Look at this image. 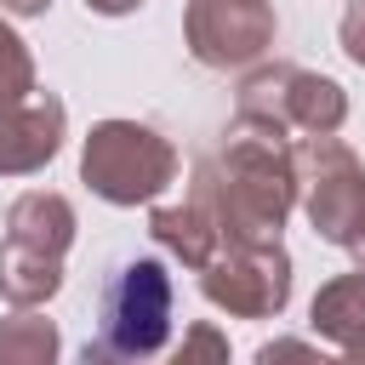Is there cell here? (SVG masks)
I'll list each match as a JSON object with an SVG mask.
<instances>
[{
  "instance_id": "8fae6325",
  "label": "cell",
  "mask_w": 365,
  "mask_h": 365,
  "mask_svg": "<svg viewBox=\"0 0 365 365\" xmlns=\"http://www.w3.org/2000/svg\"><path fill=\"white\" fill-rule=\"evenodd\" d=\"M63 291V257L34 251L23 240H0V297L11 308H46Z\"/></svg>"
},
{
  "instance_id": "d6986e66",
  "label": "cell",
  "mask_w": 365,
  "mask_h": 365,
  "mask_svg": "<svg viewBox=\"0 0 365 365\" xmlns=\"http://www.w3.org/2000/svg\"><path fill=\"white\" fill-rule=\"evenodd\" d=\"M0 11H11V17H46L51 0H0Z\"/></svg>"
},
{
  "instance_id": "e0dca14e",
  "label": "cell",
  "mask_w": 365,
  "mask_h": 365,
  "mask_svg": "<svg viewBox=\"0 0 365 365\" xmlns=\"http://www.w3.org/2000/svg\"><path fill=\"white\" fill-rule=\"evenodd\" d=\"M148 0H86V11H97V17H131V11H143Z\"/></svg>"
},
{
  "instance_id": "52a82bcc",
  "label": "cell",
  "mask_w": 365,
  "mask_h": 365,
  "mask_svg": "<svg viewBox=\"0 0 365 365\" xmlns=\"http://www.w3.org/2000/svg\"><path fill=\"white\" fill-rule=\"evenodd\" d=\"M279 17L274 0H188L182 11V46L200 68H251L274 51Z\"/></svg>"
},
{
  "instance_id": "9c48e42d",
  "label": "cell",
  "mask_w": 365,
  "mask_h": 365,
  "mask_svg": "<svg viewBox=\"0 0 365 365\" xmlns=\"http://www.w3.org/2000/svg\"><path fill=\"white\" fill-rule=\"evenodd\" d=\"M148 234H154V245H160L165 257H177V262L194 268V274L222 251V222H217V211H211V200H205L200 182L188 188L182 205H160V200H154V211H148Z\"/></svg>"
},
{
  "instance_id": "5b68a950",
  "label": "cell",
  "mask_w": 365,
  "mask_h": 365,
  "mask_svg": "<svg viewBox=\"0 0 365 365\" xmlns=\"http://www.w3.org/2000/svg\"><path fill=\"white\" fill-rule=\"evenodd\" d=\"M240 114L274 120L297 137H325L348 125V91L302 63H251L240 80Z\"/></svg>"
},
{
  "instance_id": "30bf717a",
  "label": "cell",
  "mask_w": 365,
  "mask_h": 365,
  "mask_svg": "<svg viewBox=\"0 0 365 365\" xmlns=\"http://www.w3.org/2000/svg\"><path fill=\"white\" fill-rule=\"evenodd\" d=\"M74 200L57 194V188H29L6 205V240H23L34 251H51V257H68L74 245Z\"/></svg>"
},
{
  "instance_id": "9a60e30c",
  "label": "cell",
  "mask_w": 365,
  "mask_h": 365,
  "mask_svg": "<svg viewBox=\"0 0 365 365\" xmlns=\"http://www.w3.org/2000/svg\"><path fill=\"white\" fill-rule=\"evenodd\" d=\"M205 359H228V336L211 325V319H200V325H188L182 331V348H177V365H205Z\"/></svg>"
},
{
  "instance_id": "6da1fadb",
  "label": "cell",
  "mask_w": 365,
  "mask_h": 365,
  "mask_svg": "<svg viewBox=\"0 0 365 365\" xmlns=\"http://www.w3.org/2000/svg\"><path fill=\"white\" fill-rule=\"evenodd\" d=\"M194 182L205 188V200H211V211L222 222V245L279 240L285 217L297 211L291 131H279L274 120H257V114H234L217 154L194 165Z\"/></svg>"
},
{
  "instance_id": "8992f818",
  "label": "cell",
  "mask_w": 365,
  "mask_h": 365,
  "mask_svg": "<svg viewBox=\"0 0 365 365\" xmlns=\"http://www.w3.org/2000/svg\"><path fill=\"white\" fill-rule=\"evenodd\" d=\"M200 291L234 319H279L291 302V251L279 240H234L200 268Z\"/></svg>"
},
{
  "instance_id": "4fadbf2b",
  "label": "cell",
  "mask_w": 365,
  "mask_h": 365,
  "mask_svg": "<svg viewBox=\"0 0 365 365\" xmlns=\"http://www.w3.org/2000/svg\"><path fill=\"white\" fill-rule=\"evenodd\" d=\"M57 348L63 336L40 308H17L0 319V365H51Z\"/></svg>"
},
{
  "instance_id": "7c38bea8",
  "label": "cell",
  "mask_w": 365,
  "mask_h": 365,
  "mask_svg": "<svg viewBox=\"0 0 365 365\" xmlns=\"http://www.w3.org/2000/svg\"><path fill=\"white\" fill-rule=\"evenodd\" d=\"M308 325H314V336H325L336 354H342L354 336H365V268H359V262L314 291Z\"/></svg>"
},
{
  "instance_id": "ffe728a7",
  "label": "cell",
  "mask_w": 365,
  "mask_h": 365,
  "mask_svg": "<svg viewBox=\"0 0 365 365\" xmlns=\"http://www.w3.org/2000/svg\"><path fill=\"white\" fill-rule=\"evenodd\" d=\"M348 257H354V262H359V268H365V222H359V234H354V240H348Z\"/></svg>"
},
{
  "instance_id": "2e32d148",
  "label": "cell",
  "mask_w": 365,
  "mask_h": 365,
  "mask_svg": "<svg viewBox=\"0 0 365 365\" xmlns=\"http://www.w3.org/2000/svg\"><path fill=\"white\" fill-rule=\"evenodd\" d=\"M336 40H342L348 63H359V68H365V0H348V11H342V29H336Z\"/></svg>"
},
{
  "instance_id": "44dd1931",
  "label": "cell",
  "mask_w": 365,
  "mask_h": 365,
  "mask_svg": "<svg viewBox=\"0 0 365 365\" xmlns=\"http://www.w3.org/2000/svg\"><path fill=\"white\" fill-rule=\"evenodd\" d=\"M342 354H348V359H365V336H354V342H348Z\"/></svg>"
},
{
  "instance_id": "3957f363",
  "label": "cell",
  "mask_w": 365,
  "mask_h": 365,
  "mask_svg": "<svg viewBox=\"0 0 365 365\" xmlns=\"http://www.w3.org/2000/svg\"><path fill=\"white\" fill-rule=\"evenodd\" d=\"M182 160L171 137L143 120H97L80 143V182L108 205H154L177 182Z\"/></svg>"
},
{
  "instance_id": "5bb4252c",
  "label": "cell",
  "mask_w": 365,
  "mask_h": 365,
  "mask_svg": "<svg viewBox=\"0 0 365 365\" xmlns=\"http://www.w3.org/2000/svg\"><path fill=\"white\" fill-rule=\"evenodd\" d=\"M29 91H40L34 86V51H29V40L6 23V11H0V108H11V103H23Z\"/></svg>"
},
{
  "instance_id": "7a4b0ae2",
  "label": "cell",
  "mask_w": 365,
  "mask_h": 365,
  "mask_svg": "<svg viewBox=\"0 0 365 365\" xmlns=\"http://www.w3.org/2000/svg\"><path fill=\"white\" fill-rule=\"evenodd\" d=\"M171 274L160 257H125L103 274L97 291V336L86 342V365L108 359H154L171 342Z\"/></svg>"
},
{
  "instance_id": "ac0fdd59",
  "label": "cell",
  "mask_w": 365,
  "mask_h": 365,
  "mask_svg": "<svg viewBox=\"0 0 365 365\" xmlns=\"http://www.w3.org/2000/svg\"><path fill=\"white\" fill-rule=\"evenodd\" d=\"M285 354H314V348H308V342H291V336H285V342H262V348H257V359H262V365H274V359H285Z\"/></svg>"
},
{
  "instance_id": "ba28073f",
  "label": "cell",
  "mask_w": 365,
  "mask_h": 365,
  "mask_svg": "<svg viewBox=\"0 0 365 365\" xmlns=\"http://www.w3.org/2000/svg\"><path fill=\"white\" fill-rule=\"evenodd\" d=\"M68 131V108L57 91H29L23 103L0 108V177H34L57 160Z\"/></svg>"
},
{
  "instance_id": "277c9868",
  "label": "cell",
  "mask_w": 365,
  "mask_h": 365,
  "mask_svg": "<svg viewBox=\"0 0 365 365\" xmlns=\"http://www.w3.org/2000/svg\"><path fill=\"white\" fill-rule=\"evenodd\" d=\"M291 154H297V205H302L308 228L325 245L348 251V240L365 222V160L336 131L302 137V143H291Z\"/></svg>"
}]
</instances>
